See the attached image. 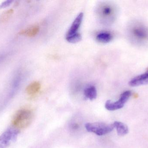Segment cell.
<instances>
[{
  "label": "cell",
  "mask_w": 148,
  "mask_h": 148,
  "mask_svg": "<svg viewBox=\"0 0 148 148\" xmlns=\"http://www.w3.org/2000/svg\"><path fill=\"white\" fill-rule=\"evenodd\" d=\"M97 14L102 23L110 24L114 21L116 11L115 7L111 3H102L97 8Z\"/></svg>",
  "instance_id": "1"
},
{
  "label": "cell",
  "mask_w": 148,
  "mask_h": 148,
  "mask_svg": "<svg viewBox=\"0 0 148 148\" xmlns=\"http://www.w3.org/2000/svg\"><path fill=\"white\" fill-rule=\"evenodd\" d=\"M33 113L30 109H23L18 110L14 115L12 120L14 127L19 129L28 127L32 122Z\"/></svg>",
  "instance_id": "2"
},
{
  "label": "cell",
  "mask_w": 148,
  "mask_h": 148,
  "mask_svg": "<svg viewBox=\"0 0 148 148\" xmlns=\"http://www.w3.org/2000/svg\"><path fill=\"white\" fill-rule=\"evenodd\" d=\"M129 34L132 41L139 44L148 41V28L140 23H135L130 26Z\"/></svg>",
  "instance_id": "3"
},
{
  "label": "cell",
  "mask_w": 148,
  "mask_h": 148,
  "mask_svg": "<svg viewBox=\"0 0 148 148\" xmlns=\"http://www.w3.org/2000/svg\"><path fill=\"white\" fill-rule=\"evenodd\" d=\"M85 127L88 132L94 133L98 136H102L111 132L114 128L113 124L103 123H93L85 124Z\"/></svg>",
  "instance_id": "4"
},
{
  "label": "cell",
  "mask_w": 148,
  "mask_h": 148,
  "mask_svg": "<svg viewBox=\"0 0 148 148\" xmlns=\"http://www.w3.org/2000/svg\"><path fill=\"white\" fill-rule=\"evenodd\" d=\"M20 130L14 127L8 129L0 136V148H7L16 141Z\"/></svg>",
  "instance_id": "5"
},
{
  "label": "cell",
  "mask_w": 148,
  "mask_h": 148,
  "mask_svg": "<svg viewBox=\"0 0 148 148\" xmlns=\"http://www.w3.org/2000/svg\"><path fill=\"white\" fill-rule=\"evenodd\" d=\"M131 95V91L129 90L125 91L121 94L118 101L116 102H112L111 101H107L105 103V108L110 111H114L122 108L124 107V104L128 101Z\"/></svg>",
  "instance_id": "6"
},
{
  "label": "cell",
  "mask_w": 148,
  "mask_h": 148,
  "mask_svg": "<svg viewBox=\"0 0 148 148\" xmlns=\"http://www.w3.org/2000/svg\"><path fill=\"white\" fill-rule=\"evenodd\" d=\"M130 86L132 87H138L148 84V69L143 74H141L133 78L129 83Z\"/></svg>",
  "instance_id": "7"
},
{
  "label": "cell",
  "mask_w": 148,
  "mask_h": 148,
  "mask_svg": "<svg viewBox=\"0 0 148 148\" xmlns=\"http://www.w3.org/2000/svg\"><path fill=\"white\" fill-rule=\"evenodd\" d=\"M83 16L84 14L82 12L79 13V14L76 17L75 19L73 22L71 27L68 30L66 34V36H69L72 35L77 33V31L80 28L81 23L82 21Z\"/></svg>",
  "instance_id": "8"
},
{
  "label": "cell",
  "mask_w": 148,
  "mask_h": 148,
  "mask_svg": "<svg viewBox=\"0 0 148 148\" xmlns=\"http://www.w3.org/2000/svg\"><path fill=\"white\" fill-rule=\"evenodd\" d=\"M40 31V28L37 25L32 26L27 28L19 32V34L26 36L28 37H32L36 36Z\"/></svg>",
  "instance_id": "9"
},
{
  "label": "cell",
  "mask_w": 148,
  "mask_h": 148,
  "mask_svg": "<svg viewBox=\"0 0 148 148\" xmlns=\"http://www.w3.org/2000/svg\"><path fill=\"white\" fill-rule=\"evenodd\" d=\"M113 125L114 128L116 129L118 135L123 136L128 133V127L124 123L121 122L115 121L113 123Z\"/></svg>",
  "instance_id": "10"
},
{
  "label": "cell",
  "mask_w": 148,
  "mask_h": 148,
  "mask_svg": "<svg viewBox=\"0 0 148 148\" xmlns=\"http://www.w3.org/2000/svg\"><path fill=\"white\" fill-rule=\"evenodd\" d=\"M41 88L40 83L37 81L34 82L30 83L26 88V92L29 95H33L37 94Z\"/></svg>",
  "instance_id": "11"
},
{
  "label": "cell",
  "mask_w": 148,
  "mask_h": 148,
  "mask_svg": "<svg viewBox=\"0 0 148 148\" xmlns=\"http://www.w3.org/2000/svg\"><path fill=\"white\" fill-rule=\"evenodd\" d=\"M113 36L109 32H103L97 35L96 39L99 42L101 43H108L112 41Z\"/></svg>",
  "instance_id": "12"
},
{
  "label": "cell",
  "mask_w": 148,
  "mask_h": 148,
  "mask_svg": "<svg viewBox=\"0 0 148 148\" xmlns=\"http://www.w3.org/2000/svg\"><path fill=\"white\" fill-rule=\"evenodd\" d=\"M84 95L87 99H89L90 101L95 100L97 97V93L95 87L93 86H90L84 90Z\"/></svg>",
  "instance_id": "13"
},
{
  "label": "cell",
  "mask_w": 148,
  "mask_h": 148,
  "mask_svg": "<svg viewBox=\"0 0 148 148\" xmlns=\"http://www.w3.org/2000/svg\"><path fill=\"white\" fill-rule=\"evenodd\" d=\"M82 35L79 33H77L72 35L66 37L67 41L71 43H76L82 40Z\"/></svg>",
  "instance_id": "14"
},
{
  "label": "cell",
  "mask_w": 148,
  "mask_h": 148,
  "mask_svg": "<svg viewBox=\"0 0 148 148\" xmlns=\"http://www.w3.org/2000/svg\"><path fill=\"white\" fill-rule=\"evenodd\" d=\"M14 12L13 9H10L4 12L1 17V21L2 22L7 21Z\"/></svg>",
  "instance_id": "15"
},
{
  "label": "cell",
  "mask_w": 148,
  "mask_h": 148,
  "mask_svg": "<svg viewBox=\"0 0 148 148\" xmlns=\"http://www.w3.org/2000/svg\"><path fill=\"white\" fill-rule=\"evenodd\" d=\"M12 2H13V1H11V0H8V1H6L3 2L0 4V9L3 8L8 7L9 5L11 4Z\"/></svg>",
  "instance_id": "16"
},
{
  "label": "cell",
  "mask_w": 148,
  "mask_h": 148,
  "mask_svg": "<svg viewBox=\"0 0 148 148\" xmlns=\"http://www.w3.org/2000/svg\"><path fill=\"white\" fill-rule=\"evenodd\" d=\"M2 58L1 57H0V61H1V60Z\"/></svg>",
  "instance_id": "17"
}]
</instances>
